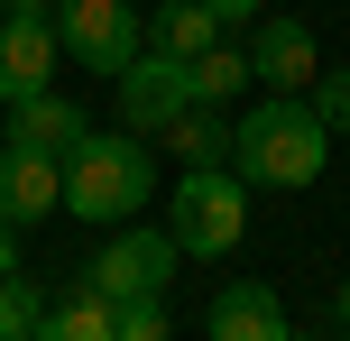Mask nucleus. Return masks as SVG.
<instances>
[{
    "instance_id": "obj_1",
    "label": "nucleus",
    "mask_w": 350,
    "mask_h": 341,
    "mask_svg": "<svg viewBox=\"0 0 350 341\" xmlns=\"http://www.w3.org/2000/svg\"><path fill=\"white\" fill-rule=\"evenodd\" d=\"M230 166L249 185H267V194H295V185H314L332 166V129H323V111L304 92H267L249 120H230Z\"/></svg>"
},
{
    "instance_id": "obj_2",
    "label": "nucleus",
    "mask_w": 350,
    "mask_h": 341,
    "mask_svg": "<svg viewBox=\"0 0 350 341\" xmlns=\"http://www.w3.org/2000/svg\"><path fill=\"white\" fill-rule=\"evenodd\" d=\"M148 203H157L148 139H129V129H83V139L65 148V213H74V221L120 231V221H139Z\"/></svg>"
},
{
    "instance_id": "obj_3",
    "label": "nucleus",
    "mask_w": 350,
    "mask_h": 341,
    "mask_svg": "<svg viewBox=\"0 0 350 341\" xmlns=\"http://www.w3.org/2000/svg\"><path fill=\"white\" fill-rule=\"evenodd\" d=\"M166 231L193 258H230L240 231H249V176L240 166H185L175 194H166Z\"/></svg>"
},
{
    "instance_id": "obj_4",
    "label": "nucleus",
    "mask_w": 350,
    "mask_h": 341,
    "mask_svg": "<svg viewBox=\"0 0 350 341\" xmlns=\"http://www.w3.org/2000/svg\"><path fill=\"white\" fill-rule=\"evenodd\" d=\"M55 46L83 74H120L148 46V18H139V0H55Z\"/></svg>"
},
{
    "instance_id": "obj_5",
    "label": "nucleus",
    "mask_w": 350,
    "mask_h": 341,
    "mask_svg": "<svg viewBox=\"0 0 350 341\" xmlns=\"http://www.w3.org/2000/svg\"><path fill=\"white\" fill-rule=\"evenodd\" d=\"M55 0H0V102H28L55 83Z\"/></svg>"
},
{
    "instance_id": "obj_6",
    "label": "nucleus",
    "mask_w": 350,
    "mask_h": 341,
    "mask_svg": "<svg viewBox=\"0 0 350 341\" xmlns=\"http://www.w3.org/2000/svg\"><path fill=\"white\" fill-rule=\"evenodd\" d=\"M175 258H185V249H175V231H148V221L129 231V221H120V231L102 240V258H92L83 277H92V286L111 295V305H120V295H166Z\"/></svg>"
},
{
    "instance_id": "obj_7",
    "label": "nucleus",
    "mask_w": 350,
    "mask_h": 341,
    "mask_svg": "<svg viewBox=\"0 0 350 341\" xmlns=\"http://www.w3.org/2000/svg\"><path fill=\"white\" fill-rule=\"evenodd\" d=\"M111 83H120V129H148V139H157L175 111L193 102V74H185V55H157V46H139L120 74H111Z\"/></svg>"
},
{
    "instance_id": "obj_8",
    "label": "nucleus",
    "mask_w": 350,
    "mask_h": 341,
    "mask_svg": "<svg viewBox=\"0 0 350 341\" xmlns=\"http://www.w3.org/2000/svg\"><path fill=\"white\" fill-rule=\"evenodd\" d=\"M314 74H323L314 28H304V18H258V37H249V83H267V92H314Z\"/></svg>"
},
{
    "instance_id": "obj_9",
    "label": "nucleus",
    "mask_w": 350,
    "mask_h": 341,
    "mask_svg": "<svg viewBox=\"0 0 350 341\" xmlns=\"http://www.w3.org/2000/svg\"><path fill=\"white\" fill-rule=\"evenodd\" d=\"M0 213H10V221H46V213H65V157L0 139Z\"/></svg>"
},
{
    "instance_id": "obj_10",
    "label": "nucleus",
    "mask_w": 350,
    "mask_h": 341,
    "mask_svg": "<svg viewBox=\"0 0 350 341\" xmlns=\"http://www.w3.org/2000/svg\"><path fill=\"white\" fill-rule=\"evenodd\" d=\"M203 332H212V341H286V332H295V314H286V295H277V286H258V277H230V286L212 295Z\"/></svg>"
},
{
    "instance_id": "obj_11",
    "label": "nucleus",
    "mask_w": 350,
    "mask_h": 341,
    "mask_svg": "<svg viewBox=\"0 0 350 341\" xmlns=\"http://www.w3.org/2000/svg\"><path fill=\"white\" fill-rule=\"evenodd\" d=\"M221 37H230V18L203 10V0H148V46H157V55H185V65H193V55L221 46Z\"/></svg>"
},
{
    "instance_id": "obj_12",
    "label": "nucleus",
    "mask_w": 350,
    "mask_h": 341,
    "mask_svg": "<svg viewBox=\"0 0 350 341\" xmlns=\"http://www.w3.org/2000/svg\"><path fill=\"white\" fill-rule=\"evenodd\" d=\"M83 129H92V120H83V111H74L55 83H46V92H28V102H10V139H18V148H46V157H65Z\"/></svg>"
},
{
    "instance_id": "obj_13",
    "label": "nucleus",
    "mask_w": 350,
    "mask_h": 341,
    "mask_svg": "<svg viewBox=\"0 0 350 341\" xmlns=\"http://www.w3.org/2000/svg\"><path fill=\"white\" fill-rule=\"evenodd\" d=\"M157 139H166L185 166H230V102H185Z\"/></svg>"
},
{
    "instance_id": "obj_14",
    "label": "nucleus",
    "mask_w": 350,
    "mask_h": 341,
    "mask_svg": "<svg viewBox=\"0 0 350 341\" xmlns=\"http://www.w3.org/2000/svg\"><path fill=\"white\" fill-rule=\"evenodd\" d=\"M111 323H120V305H111L92 277H74V286L46 305V323H37V332H46V341H111Z\"/></svg>"
},
{
    "instance_id": "obj_15",
    "label": "nucleus",
    "mask_w": 350,
    "mask_h": 341,
    "mask_svg": "<svg viewBox=\"0 0 350 341\" xmlns=\"http://www.w3.org/2000/svg\"><path fill=\"white\" fill-rule=\"evenodd\" d=\"M185 74H193V102H230V92L249 83V46H230V37H221V46H203Z\"/></svg>"
},
{
    "instance_id": "obj_16",
    "label": "nucleus",
    "mask_w": 350,
    "mask_h": 341,
    "mask_svg": "<svg viewBox=\"0 0 350 341\" xmlns=\"http://www.w3.org/2000/svg\"><path fill=\"white\" fill-rule=\"evenodd\" d=\"M37 323H46V295L10 268V277H0V341H37Z\"/></svg>"
},
{
    "instance_id": "obj_17",
    "label": "nucleus",
    "mask_w": 350,
    "mask_h": 341,
    "mask_svg": "<svg viewBox=\"0 0 350 341\" xmlns=\"http://www.w3.org/2000/svg\"><path fill=\"white\" fill-rule=\"evenodd\" d=\"M111 341H166V295H120Z\"/></svg>"
},
{
    "instance_id": "obj_18",
    "label": "nucleus",
    "mask_w": 350,
    "mask_h": 341,
    "mask_svg": "<svg viewBox=\"0 0 350 341\" xmlns=\"http://www.w3.org/2000/svg\"><path fill=\"white\" fill-rule=\"evenodd\" d=\"M314 111H323V129H332V139H350V65L314 74Z\"/></svg>"
},
{
    "instance_id": "obj_19",
    "label": "nucleus",
    "mask_w": 350,
    "mask_h": 341,
    "mask_svg": "<svg viewBox=\"0 0 350 341\" xmlns=\"http://www.w3.org/2000/svg\"><path fill=\"white\" fill-rule=\"evenodd\" d=\"M203 10H221V18H230V28H240V18H258V10H267V0H203Z\"/></svg>"
},
{
    "instance_id": "obj_20",
    "label": "nucleus",
    "mask_w": 350,
    "mask_h": 341,
    "mask_svg": "<svg viewBox=\"0 0 350 341\" xmlns=\"http://www.w3.org/2000/svg\"><path fill=\"white\" fill-rule=\"evenodd\" d=\"M10 268H18V221L0 213V277H10Z\"/></svg>"
},
{
    "instance_id": "obj_21",
    "label": "nucleus",
    "mask_w": 350,
    "mask_h": 341,
    "mask_svg": "<svg viewBox=\"0 0 350 341\" xmlns=\"http://www.w3.org/2000/svg\"><path fill=\"white\" fill-rule=\"evenodd\" d=\"M332 314H341V332H350V286H341V295H332Z\"/></svg>"
}]
</instances>
